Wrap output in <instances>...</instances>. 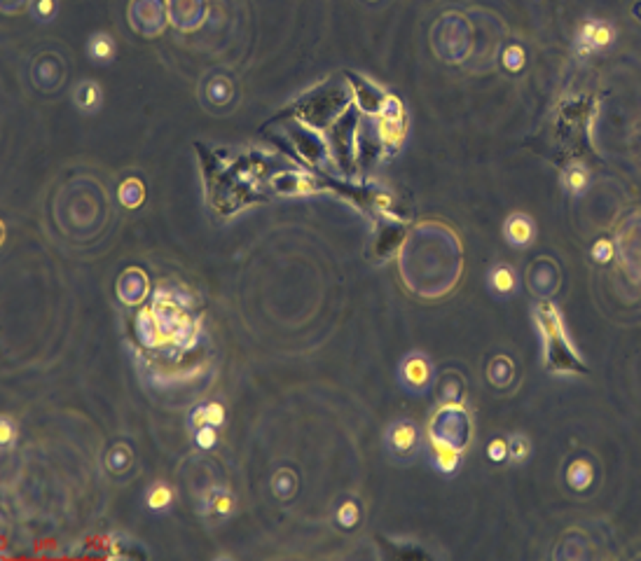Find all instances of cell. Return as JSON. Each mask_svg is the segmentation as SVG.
<instances>
[{"label": "cell", "mask_w": 641, "mask_h": 561, "mask_svg": "<svg viewBox=\"0 0 641 561\" xmlns=\"http://www.w3.org/2000/svg\"><path fill=\"white\" fill-rule=\"evenodd\" d=\"M384 447L395 460H410L419 449V428L410 418H398L384 433Z\"/></svg>", "instance_id": "obj_1"}, {"label": "cell", "mask_w": 641, "mask_h": 561, "mask_svg": "<svg viewBox=\"0 0 641 561\" xmlns=\"http://www.w3.org/2000/svg\"><path fill=\"white\" fill-rule=\"evenodd\" d=\"M398 381L403 388H408L410 393H426L433 384V367L431 360H428L421 351L415 354H408L398 365Z\"/></svg>", "instance_id": "obj_2"}, {"label": "cell", "mask_w": 641, "mask_h": 561, "mask_svg": "<svg viewBox=\"0 0 641 561\" xmlns=\"http://www.w3.org/2000/svg\"><path fill=\"white\" fill-rule=\"evenodd\" d=\"M197 510L208 519H225L237 510V496L227 487H208L199 493Z\"/></svg>", "instance_id": "obj_3"}, {"label": "cell", "mask_w": 641, "mask_h": 561, "mask_svg": "<svg viewBox=\"0 0 641 561\" xmlns=\"http://www.w3.org/2000/svg\"><path fill=\"white\" fill-rule=\"evenodd\" d=\"M173 500H176V491L166 482H153L143 491V505L153 515H168L173 508Z\"/></svg>", "instance_id": "obj_4"}, {"label": "cell", "mask_w": 641, "mask_h": 561, "mask_svg": "<svg viewBox=\"0 0 641 561\" xmlns=\"http://www.w3.org/2000/svg\"><path fill=\"white\" fill-rule=\"evenodd\" d=\"M117 295L124 304H138L148 295V279L141 269H126L117 281Z\"/></svg>", "instance_id": "obj_5"}, {"label": "cell", "mask_w": 641, "mask_h": 561, "mask_svg": "<svg viewBox=\"0 0 641 561\" xmlns=\"http://www.w3.org/2000/svg\"><path fill=\"white\" fill-rule=\"evenodd\" d=\"M115 54H117V45H115V38L111 33H106V31L91 33L87 40V58L91 63L108 66L115 61Z\"/></svg>", "instance_id": "obj_6"}, {"label": "cell", "mask_w": 641, "mask_h": 561, "mask_svg": "<svg viewBox=\"0 0 641 561\" xmlns=\"http://www.w3.org/2000/svg\"><path fill=\"white\" fill-rule=\"evenodd\" d=\"M73 103L84 115H96L104 103V89L94 80H84L73 89Z\"/></svg>", "instance_id": "obj_7"}, {"label": "cell", "mask_w": 641, "mask_h": 561, "mask_svg": "<svg viewBox=\"0 0 641 561\" xmlns=\"http://www.w3.org/2000/svg\"><path fill=\"white\" fill-rule=\"evenodd\" d=\"M613 38V31L602 21H590L583 26L578 36V49L580 54H592L597 49H602L604 45H609Z\"/></svg>", "instance_id": "obj_8"}, {"label": "cell", "mask_w": 641, "mask_h": 561, "mask_svg": "<svg viewBox=\"0 0 641 561\" xmlns=\"http://www.w3.org/2000/svg\"><path fill=\"white\" fill-rule=\"evenodd\" d=\"M503 237L510 246H515V248L529 246L531 239H534V222H531V217L522 215V213L510 215L503 225Z\"/></svg>", "instance_id": "obj_9"}, {"label": "cell", "mask_w": 641, "mask_h": 561, "mask_svg": "<svg viewBox=\"0 0 641 561\" xmlns=\"http://www.w3.org/2000/svg\"><path fill=\"white\" fill-rule=\"evenodd\" d=\"M461 449H454V447H447L443 445V442H433L431 440V465L435 468L438 473L443 475H452L459 470L461 465Z\"/></svg>", "instance_id": "obj_10"}, {"label": "cell", "mask_w": 641, "mask_h": 561, "mask_svg": "<svg viewBox=\"0 0 641 561\" xmlns=\"http://www.w3.org/2000/svg\"><path fill=\"white\" fill-rule=\"evenodd\" d=\"M489 290L499 297H508L518 290V274L513 267L496 264L492 272H489Z\"/></svg>", "instance_id": "obj_11"}, {"label": "cell", "mask_w": 641, "mask_h": 561, "mask_svg": "<svg viewBox=\"0 0 641 561\" xmlns=\"http://www.w3.org/2000/svg\"><path fill=\"white\" fill-rule=\"evenodd\" d=\"M131 465H133V449L129 445H124V442H117V445H113L111 449H108V454H106L108 473L124 475V473L131 470Z\"/></svg>", "instance_id": "obj_12"}, {"label": "cell", "mask_w": 641, "mask_h": 561, "mask_svg": "<svg viewBox=\"0 0 641 561\" xmlns=\"http://www.w3.org/2000/svg\"><path fill=\"white\" fill-rule=\"evenodd\" d=\"M272 491L279 500H288L295 496V491H298V477H295L291 468H283V470H279L272 477Z\"/></svg>", "instance_id": "obj_13"}, {"label": "cell", "mask_w": 641, "mask_h": 561, "mask_svg": "<svg viewBox=\"0 0 641 561\" xmlns=\"http://www.w3.org/2000/svg\"><path fill=\"white\" fill-rule=\"evenodd\" d=\"M592 465L587 463V460H573L571 463V468H569V475H567V480H569V484L576 491H585L590 484H592Z\"/></svg>", "instance_id": "obj_14"}, {"label": "cell", "mask_w": 641, "mask_h": 561, "mask_svg": "<svg viewBox=\"0 0 641 561\" xmlns=\"http://www.w3.org/2000/svg\"><path fill=\"white\" fill-rule=\"evenodd\" d=\"M143 199H146V187H143L141 180L129 178V180L122 182V187H120V202L126 208H138L143 204Z\"/></svg>", "instance_id": "obj_15"}, {"label": "cell", "mask_w": 641, "mask_h": 561, "mask_svg": "<svg viewBox=\"0 0 641 561\" xmlns=\"http://www.w3.org/2000/svg\"><path fill=\"white\" fill-rule=\"evenodd\" d=\"M360 519V508L358 503H353V500H344V503L337 505L335 510V524L340 526V529H353V526L358 524Z\"/></svg>", "instance_id": "obj_16"}, {"label": "cell", "mask_w": 641, "mask_h": 561, "mask_svg": "<svg viewBox=\"0 0 641 561\" xmlns=\"http://www.w3.org/2000/svg\"><path fill=\"white\" fill-rule=\"evenodd\" d=\"M529 454H531V442H529L527 435H522V433L510 435V438H508V458H510V463H515V465L525 463V460L529 458Z\"/></svg>", "instance_id": "obj_17"}, {"label": "cell", "mask_w": 641, "mask_h": 561, "mask_svg": "<svg viewBox=\"0 0 641 561\" xmlns=\"http://www.w3.org/2000/svg\"><path fill=\"white\" fill-rule=\"evenodd\" d=\"M513 379V363L508 358H494L492 363H489V381L496 384V386H505Z\"/></svg>", "instance_id": "obj_18"}, {"label": "cell", "mask_w": 641, "mask_h": 561, "mask_svg": "<svg viewBox=\"0 0 641 561\" xmlns=\"http://www.w3.org/2000/svg\"><path fill=\"white\" fill-rule=\"evenodd\" d=\"M208 96H211V103H225V101H230V96H232V82H227L225 78L208 80Z\"/></svg>", "instance_id": "obj_19"}, {"label": "cell", "mask_w": 641, "mask_h": 561, "mask_svg": "<svg viewBox=\"0 0 641 561\" xmlns=\"http://www.w3.org/2000/svg\"><path fill=\"white\" fill-rule=\"evenodd\" d=\"M56 10H59L56 0H33V5H31V12L36 16V21H40V24L52 21L56 16Z\"/></svg>", "instance_id": "obj_20"}, {"label": "cell", "mask_w": 641, "mask_h": 561, "mask_svg": "<svg viewBox=\"0 0 641 561\" xmlns=\"http://www.w3.org/2000/svg\"><path fill=\"white\" fill-rule=\"evenodd\" d=\"M192 440H195V445L199 449H213L218 445V428L216 426H201V428H197L195 433H192Z\"/></svg>", "instance_id": "obj_21"}, {"label": "cell", "mask_w": 641, "mask_h": 561, "mask_svg": "<svg viewBox=\"0 0 641 561\" xmlns=\"http://www.w3.org/2000/svg\"><path fill=\"white\" fill-rule=\"evenodd\" d=\"M16 426L10 416H3L0 418V447L3 449H12L14 442H16Z\"/></svg>", "instance_id": "obj_22"}, {"label": "cell", "mask_w": 641, "mask_h": 561, "mask_svg": "<svg viewBox=\"0 0 641 561\" xmlns=\"http://www.w3.org/2000/svg\"><path fill=\"white\" fill-rule=\"evenodd\" d=\"M204 416H206V426H216V428H223L227 412L221 403H204Z\"/></svg>", "instance_id": "obj_23"}, {"label": "cell", "mask_w": 641, "mask_h": 561, "mask_svg": "<svg viewBox=\"0 0 641 561\" xmlns=\"http://www.w3.org/2000/svg\"><path fill=\"white\" fill-rule=\"evenodd\" d=\"M487 456L492 458L494 463H503V460L508 458V440H494V442H489Z\"/></svg>", "instance_id": "obj_24"}, {"label": "cell", "mask_w": 641, "mask_h": 561, "mask_svg": "<svg viewBox=\"0 0 641 561\" xmlns=\"http://www.w3.org/2000/svg\"><path fill=\"white\" fill-rule=\"evenodd\" d=\"M503 63H505V68H510V71L522 68V63H525V54H522V49L520 47H508V49H505Z\"/></svg>", "instance_id": "obj_25"}, {"label": "cell", "mask_w": 641, "mask_h": 561, "mask_svg": "<svg viewBox=\"0 0 641 561\" xmlns=\"http://www.w3.org/2000/svg\"><path fill=\"white\" fill-rule=\"evenodd\" d=\"M585 173L583 171H578V169H573L571 173H569V187L573 190V192H580L585 187Z\"/></svg>", "instance_id": "obj_26"}, {"label": "cell", "mask_w": 641, "mask_h": 561, "mask_svg": "<svg viewBox=\"0 0 641 561\" xmlns=\"http://www.w3.org/2000/svg\"><path fill=\"white\" fill-rule=\"evenodd\" d=\"M595 257L597 259H609L611 257V246L606 244V241H600V244L595 246Z\"/></svg>", "instance_id": "obj_27"}]
</instances>
